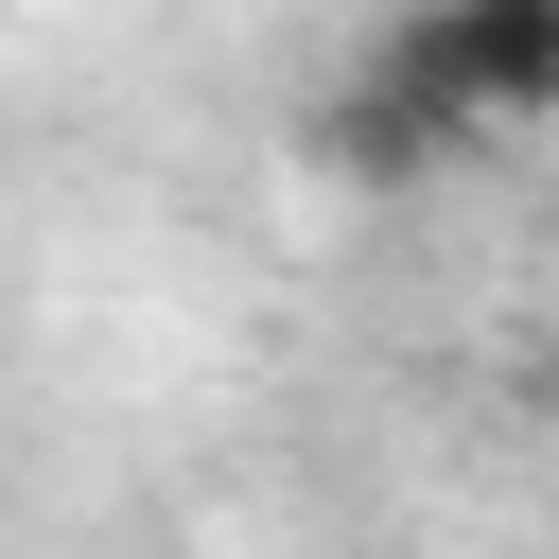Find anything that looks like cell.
I'll return each instance as SVG.
<instances>
[{
  "label": "cell",
  "instance_id": "obj_1",
  "mask_svg": "<svg viewBox=\"0 0 559 559\" xmlns=\"http://www.w3.org/2000/svg\"><path fill=\"white\" fill-rule=\"evenodd\" d=\"M367 70L419 87L454 140H489V122H559V0H419V17H384Z\"/></svg>",
  "mask_w": 559,
  "mask_h": 559
},
{
  "label": "cell",
  "instance_id": "obj_2",
  "mask_svg": "<svg viewBox=\"0 0 559 559\" xmlns=\"http://www.w3.org/2000/svg\"><path fill=\"white\" fill-rule=\"evenodd\" d=\"M314 157L384 192V175H437V157H472V140H454L419 87H384V70H367V87H332V105H314Z\"/></svg>",
  "mask_w": 559,
  "mask_h": 559
}]
</instances>
